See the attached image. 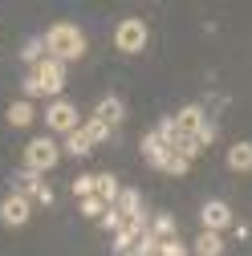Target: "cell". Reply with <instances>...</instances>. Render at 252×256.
Segmentation results:
<instances>
[{
  "label": "cell",
  "mask_w": 252,
  "mask_h": 256,
  "mask_svg": "<svg viewBox=\"0 0 252 256\" xmlns=\"http://www.w3.org/2000/svg\"><path fill=\"white\" fill-rule=\"evenodd\" d=\"M41 37H45V53H49L53 61H61V66H66V61H78V57L86 53V33H82L74 20L49 24Z\"/></svg>",
  "instance_id": "obj_1"
},
{
  "label": "cell",
  "mask_w": 252,
  "mask_h": 256,
  "mask_svg": "<svg viewBox=\"0 0 252 256\" xmlns=\"http://www.w3.org/2000/svg\"><path fill=\"white\" fill-rule=\"evenodd\" d=\"M61 146H57V138L53 134H37V138H28V146H24V158H20V167H28V171H37V175H45V171H53L57 163H61Z\"/></svg>",
  "instance_id": "obj_2"
},
{
  "label": "cell",
  "mask_w": 252,
  "mask_h": 256,
  "mask_svg": "<svg viewBox=\"0 0 252 256\" xmlns=\"http://www.w3.org/2000/svg\"><path fill=\"white\" fill-rule=\"evenodd\" d=\"M146 41H150L146 20L126 16V20H118V24H114V49H118V53H142V49H146Z\"/></svg>",
  "instance_id": "obj_3"
},
{
  "label": "cell",
  "mask_w": 252,
  "mask_h": 256,
  "mask_svg": "<svg viewBox=\"0 0 252 256\" xmlns=\"http://www.w3.org/2000/svg\"><path fill=\"white\" fill-rule=\"evenodd\" d=\"M45 126L53 134H61V138H70L78 126H82V114H78V106L74 102H66V98H57V102H49V110H45Z\"/></svg>",
  "instance_id": "obj_4"
},
{
  "label": "cell",
  "mask_w": 252,
  "mask_h": 256,
  "mask_svg": "<svg viewBox=\"0 0 252 256\" xmlns=\"http://www.w3.org/2000/svg\"><path fill=\"white\" fill-rule=\"evenodd\" d=\"M28 216H33V200L20 196V191H8V196L0 200V224H4V228H24Z\"/></svg>",
  "instance_id": "obj_5"
},
{
  "label": "cell",
  "mask_w": 252,
  "mask_h": 256,
  "mask_svg": "<svg viewBox=\"0 0 252 256\" xmlns=\"http://www.w3.org/2000/svg\"><path fill=\"white\" fill-rule=\"evenodd\" d=\"M200 224H204V232H220V236H224L232 224H236V216H232V208L224 200H208L200 208Z\"/></svg>",
  "instance_id": "obj_6"
},
{
  "label": "cell",
  "mask_w": 252,
  "mask_h": 256,
  "mask_svg": "<svg viewBox=\"0 0 252 256\" xmlns=\"http://www.w3.org/2000/svg\"><path fill=\"white\" fill-rule=\"evenodd\" d=\"M28 74H37V78H41V90L49 94L53 102H57V94L66 90V66H61V61H53V57H45L41 66H33Z\"/></svg>",
  "instance_id": "obj_7"
},
{
  "label": "cell",
  "mask_w": 252,
  "mask_h": 256,
  "mask_svg": "<svg viewBox=\"0 0 252 256\" xmlns=\"http://www.w3.org/2000/svg\"><path fill=\"white\" fill-rule=\"evenodd\" d=\"M94 118L114 130V126H122V122H126V102L118 98V94H102V98L94 102Z\"/></svg>",
  "instance_id": "obj_8"
},
{
  "label": "cell",
  "mask_w": 252,
  "mask_h": 256,
  "mask_svg": "<svg viewBox=\"0 0 252 256\" xmlns=\"http://www.w3.org/2000/svg\"><path fill=\"white\" fill-rule=\"evenodd\" d=\"M171 118H175V130H183V134H196L200 126L208 122V110H204L200 102H187V106H183L179 114H171Z\"/></svg>",
  "instance_id": "obj_9"
},
{
  "label": "cell",
  "mask_w": 252,
  "mask_h": 256,
  "mask_svg": "<svg viewBox=\"0 0 252 256\" xmlns=\"http://www.w3.org/2000/svg\"><path fill=\"white\" fill-rule=\"evenodd\" d=\"M33 118H37V110H33V102H28V98H16V102H8V110H4V122H8V126H16V130L33 126Z\"/></svg>",
  "instance_id": "obj_10"
},
{
  "label": "cell",
  "mask_w": 252,
  "mask_h": 256,
  "mask_svg": "<svg viewBox=\"0 0 252 256\" xmlns=\"http://www.w3.org/2000/svg\"><path fill=\"white\" fill-rule=\"evenodd\" d=\"M138 146H142V158H146V163H150L154 171H159V163H163V154H167V142H163V134H159V130H146Z\"/></svg>",
  "instance_id": "obj_11"
},
{
  "label": "cell",
  "mask_w": 252,
  "mask_h": 256,
  "mask_svg": "<svg viewBox=\"0 0 252 256\" xmlns=\"http://www.w3.org/2000/svg\"><path fill=\"white\" fill-rule=\"evenodd\" d=\"M192 256H224V236L200 228V236L192 240Z\"/></svg>",
  "instance_id": "obj_12"
},
{
  "label": "cell",
  "mask_w": 252,
  "mask_h": 256,
  "mask_svg": "<svg viewBox=\"0 0 252 256\" xmlns=\"http://www.w3.org/2000/svg\"><path fill=\"white\" fill-rule=\"evenodd\" d=\"M90 150H94V142H90V134L82 130V126H78L70 138H61V154H66V158H86Z\"/></svg>",
  "instance_id": "obj_13"
},
{
  "label": "cell",
  "mask_w": 252,
  "mask_h": 256,
  "mask_svg": "<svg viewBox=\"0 0 252 256\" xmlns=\"http://www.w3.org/2000/svg\"><path fill=\"white\" fill-rule=\"evenodd\" d=\"M94 196H98V200H106V204H114V200L122 196V183H118V175H114V171L94 175Z\"/></svg>",
  "instance_id": "obj_14"
},
{
  "label": "cell",
  "mask_w": 252,
  "mask_h": 256,
  "mask_svg": "<svg viewBox=\"0 0 252 256\" xmlns=\"http://www.w3.org/2000/svg\"><path fill=\"white\" fill-rule=\"evenodd\" d=\"M114 208L122 212V220H134V216H146V208H142V196L134 187H122V196L114 200Z\"/></svg>",
  "instance_id": "obj_15"
},
{
  "label": "cell",
  "mask_w": 252,
  "mask_h": 256,
  "mask_svg": "<svg viewBox=\"0 0 252 256\" xmlns=\"http://www.w3.org/2000/svg\"><path fill=\"white\" fill-rule=\"evenodd\" d=\"M228 167L236 175H248L252 171V142H232L228 146Z\"/></svg>",
  "instance_id": "obj_16"
},
{
  "label": "cell",
  "mask_w": 252,
  "mask_h": 256,
  "mask_svg": "<svg viewBox=\"0 0 252 256\" xmlns=\"http://www.w3.org/2000/svg\"><path fill=\"white\" fill-rule=\"evenodd\" d=\"M167 150H175V154H183V158H196L204 146H200V138H196V134H183V130H175V134L167 138Z\"/></svg>",
  "instance_id": "obj_17"
},
{
  "label": "cell",
  "mask_w": 252,
  "mask_h": 256,
  "mask_svg": "<svg viewBox=\"0 0 252 256\" xmlns=\"http://www.w3.org/2000/svg\"><path fill=\"white\" fill-rule=\"evenodd\" d=\"M45 183V175H37V171H28V167H20L16 175H12V191H20V196H28L33 200V191Z\"/></svg>",
  "instance_id": "obj_18"
},
{
  "label": "cell",
  "mask_w": 252,
  "mask_h": 256,
  "mask_svg": "<svg viewBox=\"0 0 252 256\" xmlns=\"http://www.w3.org/2000/svg\"><path fill=\"white\" fill-rule=\"evenodd\" d=\"M150 236L175 240V216H171V212H154V216H150Z\"/></svg>",
  "instance_id": "obj_19"
},
{
  "label": "cell",
  "mask_w": 252,
  "mask_h": 256,
  "mask_svg": "<svg viewBox=\"0 0 252 256\" xmlns=\"http://www.w3.org/2000/svg\"><path fill=\"white\" fill-rule=\"evenodd\" d=\"M45 57H49V53H45V37H33V41H24V49H20V61H24L28 70H33V66H41Z\"/></svg>",
  "instance_id": "obj_20"
},
{
  "label": "cell",
  "mask_w": 252,
  "mask_h": 256,
  "mask_svg": "<svg viewBox=\"0 0 252 256\" xmlns=\"http://www.w3.org/2000/svg\"><path fill=\"white\" fill-rule=\"evenodd\" d=\"M159 171H163V175H175V179H179V175H187V171H192V158H183V154L167 150V154H163V163H159Z\"/></svg>",
  "instance_id": "obj_21"
},
{
  "label": "cell",
  "mask_w": 252,
  "mask_h": 256,
  "mask_svg": "<svg viewBox=\"0 0 252 256\" xmlns=\"http://www.w3.org/2000/svg\"><path fill=\"white\" fill-rule=\"evenodd\" d=\"M82 130L90 134V142H94V146H102V142H106V138L114 134V130H110V126H102V122H98V118H94V114H90V118L82 122Z\"/></svg>",
  "instance_id": "obj_22"
},
{
  "label": "cell",
  "mask_w": 252,
  "mask_h": 256,
  "mask_svg": "<svg viewBox=\"0 0 252 256\" xmlns=\"http://www.w3.org/2000/svg\"><path fill=\"white\" fill-rule=\"evenodd\" d=\"M106 208H110V204H106V200H98V196H86V200H82V216H86V220H94V224L102 220V212H106Z\"/></svg>",
  "instance_id": "obj_23"
},
{
  "label": "cell",
  "mask_w": 252,
  "mask_h": 256,
  "mask_svg": "<svg viewBox=\"0 0 252 256\" xmlns=\"http://www.w3.org/2000/svg\"><path fill=\"white\" fill-rule=\"evenodd\" d=\"M98 228H102V232H110V236H114V232L122 228V212H118L114 204H110V208L102 212V220H98Z\"/></svg>",
  "instance_id": "obj_24"
},
{
  "label": "cell",
  "mask_w": 252,
  "mask_h": 256,
  "mask_svg": "<svg viewBox=\"0 0 252 256\" xmlns=\"http://www.w3.org/2000/svg\"><path fill=\"white\" fill-rule=\"evenodd\" d=\"M159 256H192V248L175 236V240H159Z\"/></svg>",
  "instance_id": "obj_25"
},
{
  "label": "cell",
  "mask_w": 252,
  "mask_h": 256,
  "mask_svg": "<svg viewBox=\"0 0 252 256\" xmlns=\"http://www.w3.org/2000/svg\"><path fill=\"white\" fill-rule=\"evenodd\" d=\"M196 138H200V146H212V142H216V138H220V126H216V122H212V118H208V122H204V126H200V130H196Z\"/></svg>",
  "instance_id": "obj_26"
},
{
  "label": "cell",
  "mask_w": 252,
  "mask_h": 256,
  "mask_svg": "<svg viewBox=\"0 0 252 256\" xmlns=\"http://www.w3.org/2000/svg\"><path fill=\"white\" fill-rule=\"evenodd\" d=\"M70 191H74L78 200H86V196H94V175H78V179L70 183Z\"/></svg>",
  "instance_id": "obj_27"
},
{
  "label": "cell",
  "mask_w": 252,
  "mask_h": 256,
  "mask_svg": "<svg viewBox=\"0 0 252 256\" xmlns=\"http://www.w3.org/2000/svg\"><path fill=\"white\" fill-rule=\"evenodd\" d=\"M20 90H24V98H28V102H33V98H41V94H45V90H41V78H37V74H24Z\"/></svg>",
  "instance_id": "obj_28"
},
{
  "label": "cell",
  "mask_w": 252,
  "mask_h": 256,
  "mask_svg": "<svg viewBox=\"0 0 252 256\" xmlns=\"http://www.w3.org/2000/svg\"><path fill=\"white\" fill-rule=\"evenodd\" d=\"M53 200H57V196H53V187H49V183H41V187L33 191V204H41V208H49Z\"/></svg>",
  "instance_id": "obj_29"
},
{
  "label": "cell",
  "mask_w": 252,
  "mask_h": 256,
  "mask_svg": "<svg viewBox=\"0 0 252 256\" xmlns=\"http://www.w3.org/2000/svg\"><path fill=\"white\" fill-rule=\"evenodd\" d=\"M154 130H159V134H163V142H167V138L175 134V118H159V126H154Z\"/></svg>",
  "instance_id": "obj_30"
}]
</instances>
